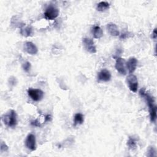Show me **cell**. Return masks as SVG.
<instances>
[{"label": "cell", "instance_id": "cell-19", "mask_svg": "<svg viewBox=\"0 0 157 157\" xmlns=\"http://www.w3.org/2000/svg\"><path fill=\"white\" fill-rule=\"evenodd\" d=\"M23 70L28 72L29 71L30 69H31V63L29 62H25L23 64Z\"/></svg>", "mask_w": 157, "mask_h": 157}, {"label": "cell", "instance_id": "cell-18", "mask_svg": "<svg viewBox=\"0 0 157 157\" xmlns=\"http://www.w3.org/2000/svg\"><path fill=\"white\" fill-rule=\"evenodd\" d=\"M156 150L155 148H154V147L153 146H150L149 147L148 149V154L147 156H156Z\"/></svg>", "mask_w": 157, "mask_h": 157}, {"label": "cell", "instance_id": "cell-22", "mask_svg": "<svg viewBox=\"0 0 157 157\" xmlns=\"http://www.w3.org/2000/svg\"><path fill=\"white\" fill-rule=\"evenodd\" d=\"M128 33H122L121 35L120 36V39H124L127 37H128Z\"/></svg>", "mask_w": 157, "mask_h": 157}, {"label": "cell", "instance_id": "cell-7", "mask_svg": "<svg viewBox=\"0 0 157 157\" xmlns=\"http://www.w3.org/2000/svg\"><path fill=\"white\" fill-rule=\"evenodd\" d=\"M83 44L87 52L91 53H95L96 52V48L92 39L85 37L83 39Z\"/></svg>", "mask_w": 157, "mask_h": 157}, {"label": "cell", "instance_id": "cell-6", "mask_svg": "<svg viewBox=\"0 0 157 157\" xmlns=\"http://www.w3.org/2000/svg\"><path fill=\"white\" fill-rule=\"evenodd\" d=\"M115 69L121 75H126V63L124 59L118 57L116 59Z\"/></svg>", "mask_w": 157, "mask_h": 157}, {"label": "cell", "instance_id": "cell-21", "mask_svg": "<svg viewBox=\"0 0 157 157\" xmlns=\"http://www.w3.org/2000/svg\"><path fill=\"white\" fill-rule=\"evenodd\" d=\"M31 125H33L34 126H37V127H39L41 126L40 123L38 121V120H35L32 121L31 122Z\"/></svg>", "mask_w": 157, "mask_h": 157}, {"label": "cell", "instance_id": "cell-3", "mask_svg": "<svg viewBox=\"0 0 157 157\" xmlns=\"http://www.w3.org/2000/svg\"><path fill=\"white\" fill-rule=\"evenodd\" d=\"M59 15V10L54 6L50 5L45 9L44 16L46 19L52 20L56 18Z\"/></svg>", "mask_w": 157, "mask_h": 157}, {"label": "cell", "instance_id": "cell-8", "mask_svg": "<svg viewBox=\"0 0 157 157\" xmlns=\"http://www.w3.org/2000/svg\"><path fill=\"white\" fill-rule=\"evenodd\" d=\"M25 145L29 150L31 151H34L36 150V137L33 134L30 133L28 135L25 140Z\"/></svg>", "mask_w": 157, "mask_h": 157}, {"label": "cell", "instance_id": "cell-12", "mask_svg": "<svg viewBox=\"0 0 157 157\" xmlns=\"http://www.w3.org/2000/svg\"><path fill=\"white\" fill-rule=\"evenodd\" d=\"M107 29L108 32L110 33V34L113 36H117L120 34L118 28L115 23H108L107 25Z\"/></svg>", "mask_w": 157, "mask_h": 157}, {"label": "cell", "instance_id": "cell-23", "mask_svg": "<svg viewBox=\"0 0 157 157\" xmlns=\"http://www.w3.org/2000/svg\"><path fill=\"white\" fill-rule=\"evenodd\" d=\"M156 37H157V33H156V29L155 28L152 33V38L154 39H156Z\"/></svg>", "mask_w": 157, "mask_h": 157}, {"label": "cell", "instance_id": "cell-4", "mask_svg": "<svg viewBox=\"0 0 157 157\" xmlns=\"http://www.w3.org/2000/svg\"><path fill=\"white\" fill-rule=\"evenodd\" d=\"M126 82L129 90L132 92H137L138 88V81L136 75L132 74L128 75L126 77Z\"/></svg>", "mask_w": 157, "mask_h": 157}, {"label": "cell", "instance_id": "cell-5", "mask_svg": "<svg viewBox=\"0 0 157 157\" xmlns=\"http://www.w3.org/2000/svg\"><path fill=\"white\" fill-rule=\"evenodd\" d=\"M29 96L34 101H39L44 97V92L40 89L29 88L28 90Z\"/></svg>", "mask_w": 157, "mask_h": 157}, {"label": "cell", "instance_id": "cell-17", "mask_svg": "<svg viewBox=\"0 0 157 157\" xmlns=\"http://www.w3.org/2000/svg\"><path fill=\"white\" fill-rule=\"evenodd\" d=\"M20 33L22 36L25 37H29L32 34V29L29 26L21 28L20 29Z\"/></svg>", "mask_w": 157, "mask_h": 157}, {"label": "cell", "instance_id": "cell-16", "mask_svg": "<svg viewBox=\"0 0 157 157\" xmlns=\"http://www.w3.org/2000/svg\"><path fill=\"white\" fill-rule=\"evenodd\" d=\"M136 141L137 139L134 138L133 136H131L129 137L128 140L127 141V145L128 146L129 148L134 150L136 148Z\"/></svg>", "mask_w": 157, "mask_h": 157}, {"label": "cell", "instance_id": "cell-10", "mask_svg": "<svg viewBox=\"0 0 157 157\" xmlns=\"http://www.w3.org/2000/svg\"><path fill=\"white\" fill-rule=\"evenodd\" d=\"M98 78L99 80L103 82H108L111 78V74L109 71L104 69L101 70L98 75Z\"/></svg>", "mask_w": 157, "mask_h": 157}, {"label": "cell", "instance_id": "cell-14", "mask_svg": "<svg viewBox=\"0 0 157 157\" xmlns=\"http://www.w3.org/2000/svg\"><path fill=\"white\" fill-rule=\"evenodd\" d=\"M109 6H110V4L109 2H107L106 1H101L98 4L96 9L98 11L103 12V11H105V10L108 9L109 8Z\"/></svg>", "mask_w": 157, "mask_h": 157}, {"label": "cell", "instance_id": "cell-13", "mask_svg": "<svg viewBox=\"0 0 157 157\" xmlns=\"http://www.w3.org/2000/svg\"><path fill=\"white\" fill-rule=\"evenodd\" d=\"M92 34L95 39H100L103 36V32L102 29L97 25H95L92 28Z\"/></svg>", "mask_w": 157, "mask_h": 157}, {"label": "cell", "instance_id": "cell-2", "mask_svg": "<svg viewBox=\"0 0 157 157\" xmlns=\"http://www.w3.org/2000/svg\"><path fill=\"white\" fill-rule=\"evenodd\" d=\"M2 118L4 124L7 125L9 127L13 128L17 123V114L13 110H11L7 113L4 115Z\"/></svg>", "mask_w": 157, "mask_h": 157}, {"label": "cell", "instance_id": "cell-20", "mask_svg": "<svg viewBox=\"0 0 157 157\" xmlns=\"http://www.w3.org/2000/svg\"><path fill=\"white\" fill-rule=\"evenodd\" d=\"M8 150V147L7 146V145L4 142H1V151H7Z\"/></svg>", "mask_w": 157, "mask_h": 157}, {"label": "cell", "instance_id": "cell-11", "mask_svg": "<svg viewBox=\"0 0 157 157\" xmlns=\"http://www.w3.org/2000/svg\"><path fill=\"white\" fill-rule=\"evenodd\" d=\"M25 50L30 55H35L38 52L36 46L31 42H27L25 43Z\"/></svg>", "mask_w": 157, "mask_h": 157}, {"label": "cell", "instance_id": "cell-15", "mask_svg": "<svg viewBox=\"0 0 157 157\" xmlns=\"http://www.w3.org/2000/svg\"><path fill=\"white\" fill-rule=\"evenodd\" d=\"M83 121H84V117L82 113H78L75 115L74 118V123L75 126H76L77 124H81L83 123Z\"/></svg>", "mask_w": 157, "mask_h": 157}, {"label": "cell", "instance_id": "cell-9", "mask_svg": "<svg viewBox=\"0 0 157 157\" xmlns=\"http://www.w3.org/2000/svg\"><path fill=\"white\" fill-rule=\"evenodd\" d=\"M137 63L138 61L136 58L131 57L129 58L128 61L126 64V66L130 74H132L135 71L137 65Z\"/></svg>", "mask_w": 157, "mask_h": 157}, {"label": "cell", "instance_id": "cell-1", "mask_svg": "<svg viewBox=\"0 0 157 157\" xmlns=\"http://www.w3.org/2000/svg\"><path fill=\"white\" fill-rule=\"evenodd\" d=\"M139 94L142 97L145 98L149 108L150 118L152 122H155L156 119V106L155 103V99L153 96H151L149 93L145 91L144 89H141L139 91Z\"/></svg>", "mask_w": 157, "mask_h": 157}]
</instances>
